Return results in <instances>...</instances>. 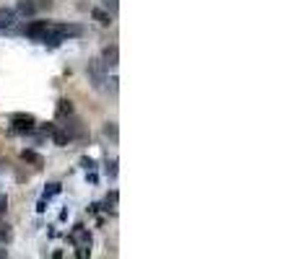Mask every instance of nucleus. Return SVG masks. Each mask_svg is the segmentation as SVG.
I'll return each mask as SVG.
<instances>
[{"mask_svg":"<svg viewBox=\"0 0 296 259\" xmlns=\"http://www.w3.org/2000/svg\"><path fill=\"white\" fill-rule=\"evenodd\" d=\"M86 75H88V83L94 86L96 91H104L107 88V65H104V60H91L86 65Z\"/></svg>","mask_w":296,"mask_h":259,"instance_id":"f257e3e1","label":"nucleus"},{"mask_svg":"<svg viewBox=\"0 0 296 259\" xmlns=\"http://www.w3.org/2000/svg\"><path fill=\"white\" fill-rule=\"evenodd\" d=\"M50 8H52V0H18L16 16L32 18V16H36L39 11H50Z\"/></svg>","mask_w":296,"mask_h":259,"instance_id":"f03ea898","label":"nucleus"},{"mask_svg":"<svg viewBox=\"0 0 296 259\" xmlns=\"http://www.w3.org/2000/svg\"><path fill=\"white\" fill-rule=\"evenodd\" d=\"M70 241L78 246V257H86L91 249V233H88V228H83V226H75L73 231H70Z\"/></svg>","mask_w":296,"mask_h":259,"instance_id":"7ed1b4c3","label":"nucleus"},{"mask_svg":"<svg viewBox=\"0 0 296 259\" xmlns=\"http://www.w3.org/2000/svg\"><path fill=\"white\" fill-rule=\"evenodd\" d=\"M11 125H13L16 132H32V130L36 127V119L32 117V114H13Z\"/></svg>","mask_w":296,"mask_h":259,"instance_id":"20e7f679","label":"nucleus"},{"mask_svg":"<svg viewBox=\"0 0 296 259\" xmlns=\"http://www.w3.org/2000/svg\"><path fill=\"white\" fill-rule=\"evenodd\" d=\"M50 135H52V143H55V146H60V148L68 146V143L73 140V135L68 132V130H60V127H52V130H50Z\"/></svg>","mask_w":296,"mask_h":259,"instance_id":"39448f33","label":"nucleus"},{"mask_svg":"<svg viewBox=\"0 0 296 259\" xmlns=\"http://www.w3.org/2000/svg\"><path fill=\"white\" fill-rule=\"evenodd\" d=\"M13 21H16V8L3 5V8H0V29H11Z\"/></svg>","mask_w":296,"mask_h":259,"instance_id":"423d86ee","label":"nucleus"},{"mask_svg":"<svg viewBox=\"0 0 296 259\" xmlns=\"http://www.w3.org/2000/svg\"><path fill=\"white\" fill-rule=\"evenodd\" d=\"M21 158H24V161H29V163H34L36 169H42V166H44V158H42L39 153H36V150L24 148V150H21Z\"/></svg>","mask_w":296,"mask_h":259,"instance_id":"0eeeda50","label":"nucleus"},{"mask_svg":"<svg viewBox=\"0 0 296 259\" xmlns=\"http://www.w3.org/2000/svg\"><path fill=\"white\" fill-rule=\"evenodd\" d=\"M104 65L107 67H117V44H109V47H104Z\"/></svg>","mask_w":296,"mask_h":259,"instance_id":"6e6552de","label":"nucleus"},{"mask_svg":"<svg viewBox=\"0 0 296 259\" xmlns=\"http://www.w3.org/2000/svg\"><path fill=\"white\" fill-rule=\"evenodd\" d=\"M91 18H94L99 26H112V16H109L107 11H102V8H94V11H91Z\"/></svg>","mask_w":296,"mask_h":259,"instance_id":"1a4fd4ad","label":"nucleus"},{"mask_svg":"<svg viewBox=\"0 0 296 259\" xmlns=\"http://www.w3.org/2000/svg\"><path fill=\"white\" fill-rule=\"evenodd\" d=\"M57 114H73V101L60 98V101H57Z\"/></svg>","mask_w":296,"mask_h":259,"instance_id":"9d476101","label":"nucleus"},{"mask_svg":"<svg viewBox=\"0 0 296 259\" xmlns=\"http://www.w3.org/2000/svg\"><path fill=\"white\" fill-rule=\"evenodd\" d=\"M60 192V184H50V189H44V200H50V197H55Z\"/></svg>","mask_w":296,"mask_h":259,"instance_id":"9b49d317","label":"nucleus"},{"mask_svg":"<svg viewBox=\"0 0 296 259\" xmlns=\"http://www.w3.org/2000/svg\"><path fill=\"white\" fill-rule=\"evenodd\" d=\"M0 241H11V228L8 226H0Z\"/></svg>","mask_w":296,"mask_h":259,"instance_id":"f8f14e48","label":"nucleus"},{"mask_svg":"<svg viewBox=\"0 0 296 259\" xmlns=\"http://www.w3.org/2000/svg\"><path fill=\"white\" fill-rule=\"evenodd\" d=\"M104 8H109L112 13H117V0H104Z\"/></svg>","mask_w":296,"mask_h":259,"instance_id":"ddd939ff","label":"nucleus"},{"mask_svg":"<svg viewBox=\"0 0 296 259\" xmlns=\"http://www.w3.org/2000/svg\"><path fill=\"white\" fill-rule=\"evenodd\" d=\"M104 132H107V135H117V127H115V122H109V125L104 127Z\"/></svg>","mask_w":296,"mask_h":259,"instance_id":"4468645a","label":"nucleus"},{"mask_svg":"<svg viewBox=\"0 0 296 259\" xmlns=\"http://www.w3.org/2000/svg\"><path fill=\"white\" fill-rule=\"evenodd\" d=\"M5 210H8V200H5V197H0V218H3Z\"/></svg>","mask_w":296,"mask_h":259,"instance_id":"2eb2a0df","label":"nucleus"},{"mask_svg":"<svg viewBox=\"0 0 296 259\" xmlns=\"http://www.w3.org/2000/svg\"><path fill=\"white\" fill-rule=\"evenodd\" d=\"M107 171H109V177H117V161H112V163L107 166Z\"/></svg>","mask_w":296,"mask_h":259,"instance_id":"dca6fc26","label":"nucleus"},{"mask_svg":"<svg viewBox=\"0 0 296 259\" xmlns=\"http://www.w3.org/2000/svg\"><path fill=\"white\" fill-rule=\"evenodd\" d=\"M83 166H86V169H94V161H91V158H83V161H81Z\"/></svg>","mask_w":296,"mask_h":259,"instance_id":"f3484780","label":"nucleus"},{"mask_svg":"<svg viewBox=\"0 0 296 259\" xmlns=\"http://www.w3.org/2000/svg\"><path fill=\"white\" fill-rule=\"evenodd\" d=\"M3 257H8V249H0V259Z\"/></svg>","mask_w":296,"mask_h":259,"instance_id":"a211bd4d","label":"nucleus"}]
</instances>
